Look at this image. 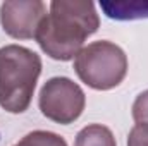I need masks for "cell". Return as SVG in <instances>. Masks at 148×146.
<instances>
[{
    "mask_svg": "<svg viewBox=\"0 0 148 146\" xmlns=\"http://www.w3.org/2000/svg\"><path fill=\"white\" fill-rule=\"evenodd\" d=\"M74 71L81 83L97 91L117 88L127 74L126 52L109 40L88 43L74 57Z\"/></svg>",
    "mask_w": 148,
    "mask_h": 146,
    "instance_id": "cell-3",
    "label": "cell"
},
{
    "mask_svg": "<svg viewBox=\"0 0 148 146\" xmlns=\"http://www.w3.org/2000/svg\"><path fill=\"white\" fill-rule=\"evenodd\" d=\"M103 14L115 21H134L148 17V0L129 2H100Z\"/></svg>",
    "mask_w": 148,
    "mask_h": 146,
    "instance_id": "cell-6",
    "label": "cell"
},
{
    "mask_svg": "<svg viewBox=\"0 0 148 146\" xmlns=\"http://www.w3.org/2000/svg\"><path fill=\"white\" fill-rule=\"evenodd\" d=\"M47 14L41 0H5L0 5V24L14 40H31Z\"/></svg>",
    "mask_w": 148,
    "mask_h": 146,
    "instance_id": "cell-5",
    "label": "cell"
},
{
    "mask_svg": "<svg viewBox=\"0 0 148 146\" xmlns=\"http://www.w3.org/2000/svg\"><path fill=\"white\" fill-rule=\"evenodd\" d=\"M131 113L136 124H148V89H145L143 93L136 96Z\"/></svg>",
    "mask_w": 148,
    "mask_h": 146,
    "instance_id": "cell-9",
    "label": "cell"
},
{
    "mask_svg": "<svg viewBox=\"0 0 148 146\" xmlns=\"http://www.w3.org/2000/svg\"><path fill=\"white\" fill-rule=\"evenodd\" d=\"M127 146H148V124H134L127 134Z\"/></svg>",
    "mask_w": 148,
    "mask_h": 146,
    "instance_id": "cell-10",
    "label": "cell"
},
{
    "mask_svg": "<svg viewBox=\"0 0 148 146\" xmlns=\"http://www.w3.org/2000/svg\"><path fill=\"white\" fill-rule=\"evenodd\" d=\"M74 146H117V143L107 126L88 124L76 134Z\"/></svg>",
    "mask_w": 148,
    "mask_h": 146,
    "instance_id": "cell-7",
    "label": "cell"
},
{
    "mask_svg": "<svg viewBox=\"0 0 148 146\" xmlns=\"http://www.w3.org/2000/svg\"><path fill=\"white\" fill-rule=\"evenodd\" d=\"M14 146H67V141L52 131H31Z\"/></svg>",
    "mask_w": 148,
    "mask_h": 146,
    "instance_id": "cell-8",
    "label": "cell"
},
{
    "mask_svg": "<svg viewBox=\"0 0 148 146\" xmlns=\"http://www.w3.org/2000/svg\"><path fill=\"white\" fill-rule=\"evenodd\" d=\"M100 28V16L90 0H53L41 19L35 40L53 60L67 62L81 52L84 41Z\"/></svg>",
    "mask_w": 148,
    "mask_h": 146,
    "instance_id": "cell-1",
    "label": "cell"
},
{
    "mask_svg": "<svg viewBox=\"0 0 148 146\" xmlns=\"http://www.w3.org/2000/svg\"><path fill=\"white\" fill-rule=\"evenodd\" d=\"M41 59L36 52L21 45H5L0 48V107L9 113H23L29 108Z\"/></svg>",
    "mask_w": 148,
    "mask_h": 146,
    "instance_id": "cell-2",
    "label": "cell"
},
{
    "mask_svg": "<svg viewBox=\"0 0 148 146\" xmlns=\"http://www.w3.org/2000/svg\"><path fill=\"white\" fill-rule=\"evenodd\" d=\"M38 107L48 120L60 126H69L83 115L86 95L77 83L66 76L50 77L40 89Z\"/></svg>",
    "mask_w": 148,
    "mask_h": 146,
    "instance_id": "cell-4",
    "label": "cell"
}]
</instances>
